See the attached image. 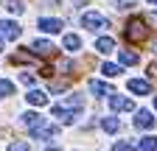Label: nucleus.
<instances>
[{"label": "nucleus", "mask_w": 157, "mask_h": 151, "mask_svg": "<svg viewBox=\"0 0 157 151\" xmlns=\"http://www.w3.org/2000/svg\"><path fill=\"white\" fill-rule=\"evenodd\" d=\"M146 3H151V6H157V0H146Z\"/></svg>", "instance_id": "c85d7f7f"}, {"label": "nucleus", "mask_w": 157, "mask_h": 151, "mask_svg": "<svg viewBox=\"0 0 157 151\" xmlns=\"http://www.w3.org/2000/svg\"><path fill=\"white\" fill-rule=\"evenodd\" d=\"M51 115H53V118H59V123H73V120L78 118V109H76V112H70V106L56 104V106L51 109Z\"/></svg>", "instance_id": "20e7f679"}, {"label": "nucleus", "mask_w": 157, "mask_h": 151, "mask_svg": "<svg viewBox=\"0 0 157 151\" xmlns=\"http://www.w3.org/2000/svg\"><path fill=\"white\" fill-rule=\"evenodd\" d=\"M129 92H135V95H149L151 84L143 81V79H129Z\"/></svg>", "instance_id": "6e6552de"}, {"label": "nucleus", "mask_w": 157, "mask_h": 151, "mask_svg": "<svg viewBox=\"0 0 157 151\" xmlns=\"http://www.w3.org/2000/svg\"><path fill=\"white\" fill-rule=\"evenodd\" d=\"M109 106H112V112H132L135 109V104L129 98H124V95H118V92L109 95Z\"/></svg>", "instance_id": "39448f33"}, {"label": "nucleus", "mask_w": 157, "mask_h": 151, "mask_svg": "<svg viewBox=\"0 0 157 151\" xmlns=\"http://www.w3.org/2000/svg\"><path fill=\"white\" fill-rule=\"evenodd\" d=\"M9 11H11V14H23V11H25L23 0H11V3H9Z\"/></svg>", "instance_id": "4be33fe9"}, {"label": "nucleus", "mask_w": 157, "mask_h": 151, "mask_svg": "<svg viewBox=\"0 0 157 151\" xmlns=\"http://www.w3.org/2000/svg\"><path fill=\"white\" fill-rule=\"evenodd\" d=\"M149 79H157V64H149Z\"/></svg>", "instance_id": "a878e982"}, {"label": "nucleus", "mask_w": 157, "mask_h": 151, "mask_svg": "<svg viewBox=\"0 0 157 151\" xmlns=\"http://www.w3.org/2000/svg\"><path fill=\"white\" fill-rule=\"evenodd\" d=\"M154 53H157V42H154Z\"/></svg>", "instance_id": "c756f323"}, {"label": "nucleus", "mask_w": 157, "mask_h": 151, "mask_svg": "<svg viewBox=\"0 0 157 151\" xmlns=\"http://www.w3.org/2000/svg\"><path fill=\"white\" fill-rule=\"evenodd\" d=\"M65 48H67V50H78V48H82V39H78L76 34H67V36H65Z\"/></svg>", "instance_id": "6ab92c4d"}, {"label": "nucleus", "mask_w": 157, "mask_h": 151, "mask_svg": "<svg viewBox=\"0 0 157 151\" xmlns=\"http://www.w3.org/2000/svg\"><path fill=\"white\" fill-rule=\"evenodd\" d=\"M9 95H14V84L0 79V98H9Z\"/></svg>", "instance_id": "412c9836"}, {"label": "nucleus", "mask_w": 157, "mask_h": 151, "mask_svg": "<svg viewBox=\"0 0 157 151\" xmlns=\"http://www.w3.org/2000/svg\"><path fill=\"white\" fill-rule=\"evenodd\" d=\"M101 126H104V131L115 134V131L121 129V120H118V118H104V120H101Z\"/></svg>", "instance_id": "dca6fc26"}, {"label": "nucleus", "mask_w": 157, "mask_h": 151, "mask_svg": "<svg viewBox=\"0 0 157 151\" xmlns=\"http://www.w3.org/2000/svg\"><path fill=\"white\" fill-rule=\"evenodd\" d=\"M11 62H14V64H17V62H20V64H34L36 59H34V56H31L28 50H17V53L11 56Z\"/></svg>", "instance_id": "4468645a"}, {"label": "nucleus", "mask_w": 157, "mask_h": 151, "mask_svg": "<svg viewBox=\"0 0 157 151\" xmlns=\"http://www.w3.org/2000/svg\"><path fill=\"white\" fill-rule=\"evenodd\" d=\"M0 34H3L6 39H17V36L23 34V28H20L14 20H0Z\"/></svg>", "instance_id": "0eeeda50"}, {"label": "nucleus", "mask_w": 157, "mask_h": 151, "mask_svg": "<svg viewBox=\"0 0 157 151\" xmlns=\"http://www.w3.org/2000/svg\"><path fill=\"white\" fill-rule=\"evenodd\" d=\"M20 81H23L25 87H31V84H34V76H31V73H23V76H20Z\"/></svg>", "instance_id": "393cba45"}, {"label": "nucleus", "mask_w": 157, "mask_h": 151, "mask_svg": "<svg viewBox=\"0 0 157 151\" xmlns=\"http://www.w3.org/2000/svg\"><path fill=\"white\" fill-rule=\"evenodd\" d=\"M126 6H132V0H118V9H126Z\"/></svg>", "instance_id": "bb28decb"}, {"label": "nucleus", "mask_w": 157, "mask_h": 151, "mask_svg": "<svg viewBox=\"0 0 157 151\" xmlns=\"http://www.w3.org/2000/svg\"><path fill=\"white\" fill-rule=\"evenodd\" d=\"M90 92H93V95H112V90L104 81H90Z\"/></svg>", "instance_id": "2eb2a0df"}, {"label": "nucleus", "mask_w": 157, "mask_h": 151, "mask_svg": "<svg viewBox=\"0 0 157 151\" xmlns=\"http://www.w3.org/2000/svg\"><path fill=\"white\" fill-rule=\"evenodd\" d=\"M56 134H59L56 126H39V129H34V137H39V140H51Z\"/></svg>", "instance_id": "f8f14e48"}, {"label": "nucleus", "mask_w": 157, "mask_h": 151, "mask_svg": "<svg viewBox=\"0 0 157 151\" xmlns=\"http://www.w3.org/2000/svg\"><path fill=\"white\" fill-rule=\"evenodd\" d=\"M137 148L140 151H157V137H143L140 143H137Z\"/></svg>", "instance_id": "a211bd4d"}, {"label": "nucleus", "mask_w": 157, "mask_h": 151, "mask_svg": "<svg viewBox=\"0 0 157 151\" xmlns=\"http://www.w3.org/2000/svg\"><path fill=\"white\" fill-rule=\"evenodd\" d=\"M135 126H137V129H151V126H154L151 112H149V109H140V112L135 115Z\"/></svg>", "instance_id": "1a4fd4ad"}, {"label": "nucleus", "mask_w": 157, "mask_h": 151, "mask_svg": "<svg viewBox=\"0 0 157 151\" xmlns=\"http://www.w3.org/2000/svg\"><path fill=\"white\" fill-rule=\"evenodd\" d=\"M112 151H132V143H126V140H118V143L112 145Z\"/></svg>", "instance_id": "5701e85b"}, {"label": "nucleus", "mask_w": 157, "mask_h": 151, "mask_svg": "<svg viewBox=\"0 0 157 151\" xmlns=\"http://www.w3.org/2000/svg\"><path fill=\"white\" fill-rule=\"evenodd\" d=\"M23 123L34 131V129H39V126H45V118L36 115V112H25V115H23Z\"/></svg>", "instance_id": "9d476101"}, {"label": "nucleus", "mask_w": 157, "mask_h": 151, "mask_svg": "<svg viewBox=\"0 0 157 151\" xmlns=\"http://www.w3.org/2000/svg\"><path fill=\"white\" fill-rule=\"evenodd\" d=\"M95 50L98 53H112L115 50V39H112V36H101V39L95 42Z\"/></svg>", "instance_id": "ddd939ff"}, {"label": "nucleus", "mask_w": 157, "mask_h": 151, "mask_svg": "<svg viewBox=\"0 0 157 151\" xmlns=\"http://www.w3.org/2000/svg\"><path fill=\"white\" fill-rule=\"evenodd\" d=\"M82 25H84V28H90V31H101V28H109L107 17H104V14H98V11H87V14H82Z\"/></svg>", "instance_id": "f03ea898"}, {"label": "nucleus", "mask_w": 157, "mask_h": 151, "mask_svg": "<svg viewBox=\"0 0 157 151\" xmlns=\"http://www.w3.org/2000/svg\"><path fill=\"white\" fill-rule=\"evenodd\" d=\"M9 151H28V143H25V140H17V143L9 145Z\"/></svg>", "instance_id": "b1692460"}, {"label": "nucleus", "mask_w": 157, "mask_h": 151, "mask_svg": "<svg viewBox=\"0 0 157 151\" xmlns=\"http://www.w3.org/2000/svg\"><path fill=\"white\" fill-rule=\"evenodd\" d=\"M31 50H34L36 56H42V59H51V56H56V45L48 42V39H34Z\"/></svg>", "instance_id": "7ed1b4c3"}, {"label": "nucleus", "mask_w": 157, "mask_h": 151, "mask_svg": "<svg viewBox=\"0 0 157 151\" xmlns=\"http://www.w3.org/2000/svg\"><path fill=\"white\" fill-rule=\"evenodd\" d=\"M154 106H157V98H154Z\"/></svg>", "instance_id": "7c9ffc66"}, {"label": "nucleus", "mask_w": 157, "mask_h": 151, "mask_svg": "<svg viewBox=\"0 0 157 151\" xmlns=\"http://www.w3.org/2000/svg\"><path fill=\"white\" fill-rule=\"evenodd\" d=\"M39 31H45V34H59L65 25H62V20H56V17H39Z\"/></svg>", "instance_id": "423d86ee"}, {"label": "nucleus", "mask_w": 157, "mask_h": 151, "mask_svg": "<svg viewBox=\"0 0 157 151\" xmlns=\"http://www.w3.org/2000/svg\"><path fill=\"white\" fill-rule=\"evenodd\" d=\"M0 50H3V34H0Z\"/></svg>", "instance_id": "cd10ccee"}, {"label": "nucleus", "mask_w": 157, "mask_h": 151, "mask_svg": "<svg viewBox=\"0 0 157 151\" xmlns=\"http://www.w3.org/2000/svg\"><path fill=\"white\" fill-rule=\"evenodd\" d=\"M118 59H121V64H137V53H132V50H121L118 53Z\"/></svg>", "instance_id": "f3484780"}, {"label": "nucleus", "mask_w": 157, "mask_h": 151, "mask_svg": "<svg viewBox=\"0 0 157 151\" xmlns=\"http://www.w3.org/2000/svg\"><path fill=\"white\" fill-rule=\"evenodd\" d=\"M25 101H28L31 106H45V104H48V95H45L42 90H31L28 95H25Z\"/></svg>", "instance_id": "9b49d317"}, {"label": "nucleus", "mask_w": 157, "mask_h": 151, "mask_svg": "<svg viewBox=\"0 0 157 151\" xmlns=\"http://www.w3.org/2000/svg\"><path fill=\"white\" fill-rule=\"evenodd\" d=\"M101 73L107 76V79H115V76H121V67H118V64H109V62H107V64L101 67Z\"/></svg>", "instance_id": "aec40b11"}, {"label": "nucleus", "mask_w": 157, "mask_h": 151, "mask_svg": "<svg viewBox=\"0 0 157 151\" xmlns=\"http://www.w3.org/2000/svg\"><path fill=\"white\" fill-rule=\"evenodd\" d=\"M126 39L129 42H146V36H149V28H146V20H143V17H132V20L126 23Z\"/></svg>", "instance_id": "f257e3e1"}]
</instances>
